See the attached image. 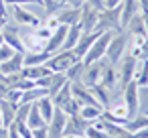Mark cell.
<instances>
[{
  "label": "cell",
  "mask_w": 148,
  "mask_h": 138,
  "mask_svg": "<svg viewBox=\"0 0 148 138\" xmlns=\"http://www.w3.org/2000/svg\"><path fill=\"white\" fill-rule=\"evenodd\" d=\"M120 12L122 8L120 6H114V8H101L97 12V23H95V33H106V31H122V21H120Z\"/></svg>",
  "instance_id": "1"
},
{
  "label": "cell",
  "mask_w": 148,
  "mask_h": 138,
  "mask_svg": "<svg viewBox=\"0 0 148 138\" xmlns=\"http://www.w3.org/2000/svg\"><path fill=\"white\" fill-rule=\"evenodd\" d=\"M126 51H128V33L122 29V31H116L112 35L108 51H106V61L112 65H118L122 61V57L126 55Z\"/></svg>",
  "instance_id": "2"
},
{
  "label": "cell",
  "mask_w": 148,
  "mask_h": 138,
  "mask_svg": "<svg viewBox=\"0 0 148 138\" xmlns=\"http://www.w3.org/2000/svg\"><path fill=\"white\" fill-rule=\"evenodd\" d=\"M75 61H79V57L75 55L73 49H61L57 53H51V57L45 61V65L53 71V73H65Z\"/></svg>",
  "instance_id": "3"
},
{
  "label": "cell",
  "mask_w": 148,
  "mask_h": 138,
  "mask_svg": "<svg viewBox=\"0 0 148 138\" xmlns=\"http://www.w3.org/2000/svg\"><path fill=\"white\" fill-rule=\"evenodd\" d=\"M112 31H106V33H99L97 39L93 41V45L89 47V51L85 53V57L81 59L85 65L87 63H93V61H101L106 59V51H108V45H110V39H112Z\"/></svg>",
  "instance_id": "4"
},
{
  "label": "cell",
  "mask_w": 148,
  "mask_h": 138,
  "mask_svg": "<svg viewBox=\"0 0 148 138\" xmlns=\"http://www.w3.org/2000/svg\"><path fill=\"white\" fill-rule=\"evenodd\" d=\"M65 124H67V114H65L61 108H55L53 116H51L49 122H47L49 138H61V136L65 134Z\"/></svg>",
  "instance_id": "5"
},
{
  "label": "cell",
  "mask_w": 148,
  "mask_h": 138,
  "mask_svg": "<svg viewBox=\"0 0 148 138\" xmlns=\"http://www.w3.org/2000/svg\"><path fill=\"white\" fill-rule=\"evenodd\" d=\"M103 63H106V59H101V61H93V63H87V65L83 63L85 67H83L81 83L87 85V87L97 85V83L101 81V69H103Z\"/></svg>",
  "instance_id": "6"
},
{
  "label": "cell",
  "mask_w": 148,
  "mask_h": 138,
  "mask_svg": "<svg viewBox=\"0 0 148 138\" xmlns=\"http://www.w3.org/2000/svg\"><path fill=\"white\" fill-rule=\"evenodd\" d=\"M122 100H124V104H126V108H128L130 118H134V116L138 114V83H136V81H130V83L124 87ZM130 118H128V120H130Z\"/></svg>",
  "instance_id": "7"
},
{
  "label": "cell",
  "mask_w": 148,
  "mask_h": 138,
  "mask_svg": "<svg viewBox=\"0 0 148 138\" xmlns=\"http://www.w3.org/2000/svg\"><path fill=\"white\" fill-rule=\"evenodd\" d=\"M12 19H14V23L21 25V27H37V25L41 23V19H39L33 10H29V8H25V6H12Z\"/></svg>",
  "instance_id": "8"
},
{
  "label": "cell",
  "mask_w": 148,
  "mask_h": 138,
  "mask_svg": "<svg viewBox=\"0 0 148 138\" xmlns=\"http://www.w3.org/2000/svg\"><path fill=\"white\" fill-rule=\"evenodd\" d=\"M97 12L93 6H89L87 2L81 6V16H79V27L83 33H93L95 31V23H97Z\"/></svg>",
  "instance_id": "9"
},
{
  "label": "cell",
  "mask_w": 148,
  "mask_h": 138,
  "mask_svg": "<svg viewBox=\"0 0 148 138\" xmlns=\"http://www.w3.org/2000/svg\"><path fill=\"white\" fill-rule=\"evenodd\" d=\"M71 95L79 102V106H93V104H97V100L93 97V91H91V87H87V85H83L81 81H77V83H71Z\"/></svg>",
  "instance_id": "10"
},
{
  "label": "cell",
  "mask_w": 148,
  "mask_h": 138,
  "mask_svg": "<svg viewBox=\"0 0 148 138\" xmlns=\"http://www.w3.org/2000/svg\"><path fill=\"white\" fill-rule=\"evenodd\" d=\"M89 122L83 120L79 114L75 116H67V124H65V134L63 136H83L85 130H87Z\"/></svg>",
  "instance_id": "11"
},
{
  "label": "cell",
  "mask_w": 148,
  "mask_h": 138,
  "mask_svg": "<svg viewBox=\"0 0 148 138\" xmlns=\"http://www.w3.org/2000/svg\"><path fill=\"white\" fill-rule=\"evenodd\" d=\"M25 67V53H14L10 59L0 63V71L2 75H12V73H21Z\"/></svg>",
  "instance_id": "12"
},
{
  "label": "cell",
  "mask_w": 148,
  "mask_h": 138,
  "mask_svg": "<svg viewBox=\"0 0 148 138\" xmlns=\"http://www.w3.org/2000/svg\"><path fill=\"white\" fill-rule=\"evenodd\" d=\"M122 12H120V21H122V29H126V25L136 16V14H142L140 12V2L138 0H124L120 4Z\"/></svg>",
  "instance_id": "13"
},
{
  "label": "cell",
  "mask_w": 148,
  "mask_h": 138,
  "mask_svg": "<svg viewBox=\"0 0 148 138\" xmlns=\"http://www.w3.org/2000/svg\"><path fill=\"white\" fill-rule=\"evenodd\" d=\"M79 16H81V8H73V6H63V8L57 12L59 25H65V27L79 25Z\"/></svg>",
  "instance_id": "14"
},
{
  "label": "cell",
  "mask_w": 148,
  "mask_h": 138,
  "mask_svg": "<svg viewBox=\"0 0 148 138\" xmlns=\"http://www.w3.org/2000/svg\"><path fill=\"white\" fill-rule=\"evenodd\" d=\"M65 35H67V27H65V25L57 27V29L53 31V35L49 37V41H47V45H45V51H47V53H57V51L63 47Z\"/></svg>",
  "instance_id": "15"
},
{
  "label": "cell",
  "mask_w": 148,
  "mask_h": 138,
  "mask_svg": "<svg viewBox=\"0 0 148 138\" xmlns=\"http://www.w3.org/2000/svg\"><path fill=\"white\" fill-rule=\"evenodd\" d=\"M53 71L43 63V65H25L23 67V71H21V75L25 77V79H31V81H37V79H41V77H47V75H51Z\"/></svg>",
  "instance_id": "16"
},
{
  "label": "cell",
  "mask_w": 148,
  "mask_h": 138,
  "mask_svg": "<svg viewBox=\"0 0 148 138\" xmlns=\"http://www.w3.org/2000/svg\"><path fill=\"white\" fill-rule=\"evenodd\" d=\"M97 35L99 33H81V37H79V41H77V45L73 47V51H75V55L79 57V59H83L85 57V53L89 51V47L93 45V41L97 39Z\"/></svg>",
  "instance_id": "17"
},
{
  "label": "cell",
  "mask_w": 148,
  "mask_h": 138,
  "mask_svg": "<svg viewBox=\"0 0 148 138\" xmlns=\"http://www.w3.org/2000/svg\"><path fill=\"white\" fill-rule=\"evenodd\" d=\"M103 87H108L110 91L118 85V69H116V65H112V63H103V69H101V81H99Z\"/></svg>",
  "instance_id": "18"
},
{
  "label": "cell",
  "mask_w": 148,
  "mask_h": 138,
  "mask_svg": "<svg viewBox=\"0 0 148 138\" xmlns=\"http://www.w3.org/2000/svg\"><path fill=\"white\" fill-rule=\"evenodd\" d=\"M14 116H16V104L8 102L6 97L0 100V118H2V126H10L14 122Z\"/></svg>",
  "instance_id": "19"
},
{
  "label": "cell",
  "mask_w": 148,
  "mask_h": 138,
  "mask_svg": "<svg viewBox=\"0 0 148 138\" xmlns=\"http://www.w3.org/2000/svg\"><path fill=\"white\" fill-rule=\"evenodd\" d=\"M45 95H49L47 87L33 85V87H29V89L23 91V95H21V104H35V102H39V100L45 97Z\"/></svg>",
  "instance_id": "20"
},
{
  "label": "cell",
  "mask_w": 148,
  "mask_h": 138,
  "mask_svg": "<svg viewBox=\"0 0 148 138\" xmlns=\"http://www.w3.org/2000/svg\"><path fill=\"white\" fill-rule=\"evenodd\" d=\"M79 116L91 124V122H95V120H99V118L103 116V108H101L99 104H93V106H81Z\"/></svg>",
  "instance_id": "21"
},
{
  "label": "cell",
  "mask_w": 148,
  "mask_h": 138,
  "mask_svg": "<svg viewBox=\"0 0 148 138\" xmlns=\"http://www.w3.org/2000/svg\"><path fill=\"white\" fill-rule=\"evenodd\" d=\"M81 27L79 25H73V27H67V35H65V41H63V47L61 49H73L75 45H77V41H79V37H81ZM59 49V51H61Z\"/></svg>",
  "instance_id": "22"
},
{
  "label": "cell",
  "mask_w": 148,
  "mask_h": 138,
  "mask_svg": "<svg viewBox=\"0 0 148 138\" xmlns=\"http://www.w3.org/2000/svg\"><path fill=\"white\" fill-rule=\"evenodd\" d=\"M69 79H67V75L65 73H51V77H49V85H47V91H49V97L51 95H55L65 83H67Z\"/></svg>",
  "instance_id": "23"
},
{
  "label": "cell",
  "mask_w": 148,
  "mask_h": 138,
  "mask_svg": "<svg viewBox=\"0 0 148 138\" xmlns=\"http://www.w3.org/2000/svg\"><path fill=\"white\" fill-rule=\"evenodd\" d=\"M91 91H93V97L97 100V104L106 110L108 106H110V100H112V91L108 89V87H103L101 83H97V85H93L91 87Z\"/></svg>",
  "instance_id": "24"
},
{
  "label": "cell",
  "mask_w": 148,
  "mask_h": 138,
  "mask_svg": "<svg viewBox=\"0 0 148 138\" xmlns=\"http://www.w3.org/2000/svg\"><path fill=\"white\" fill-rule=\"evenodd\" d=\"M35 106H37V110L41 112L43 120H45V122H49V118H51V116H53V112H55V104H53V100H51L49 95H45V97H41L39 102H35Z\"/></svg>",
  "instance_id": "25"
},
{
  "label": "cell",
  "mask_w": 148,
  "mask_h": 138,
  "mask_svg": "<svg viewBox=\"0 0 148 138\" xmlns=\"http://www.w3.org/2000/svg\"><path fill=\"white\" fill-rule=\"evenodd\" d=\"M71 97H73V95H71V83H69V81H67V83H65V85H63L55 95H51V100H53L55 108H63Z\"/></svg>",
  "instance_id": "26"
},
{
  "label": "cell",
  "mask_w": 148,
  "mask_h": 138,
  "mask_svg": "<svg viewBox=\"0 0 148 138\" xmlns=\"http://www.w3.org/2000/svg\"><path fill=\"white\" fill-rule=\"evenodd\" d=\"M124 126H126V130H128V132H132V134H134V132H138V130H142V128H146V126H148V114H136V116H134V118H130Z\"/></svg>",
  "instance_id": "27"
},
{
  "label": "cell",
  "mask_w": 148,
  "mask_h": 138,
  "mask_svg": "<svg viewBox=\"0 0 148 138\" xmlns=\"http://www.w3.org/2000/svg\"><path fill=\"white\" fill-rule=\"evenodd\" d=\"M47 122L43 120V116H41V112L37 110V106L33 104L31 106V112H29V116H27V126L31 128V130H35V128H41V126H45Z\"/></svg>",
  "instance_id": "28"
},
{
  "label": "cell",
  "mask_w": 148,
  "mask_h": 138,
  "mask_svg": "<svg viewBox=\"0 0 148 138\" xmlns=\"http://www.w3.org/2000/svg\"><path fill=\"white\" fill-rule=\"evenodd\" d=\"M49 57H51V53H47V51L25 53V65H43V63H45Z\"/></svg>",
  "instance_id": "29"
},
{
  "label": "cell",
  "mask_w": 148,
  "mask_h": 138,
  "mask_svg": "<svg viewBox=\"0 0 148 138\" xmlns=\"http://www.w3.org/2000/svg\"><path fill=\"white\" fill-rule=\"evenodd\" d=\"M83 61L79 59V61H75L67 71H65V75H67V79H69V83H77V81H81V75H83Z\"/></svg>",
  "instance_id": "30"
},
{
  "label": "cell",
  "mask_w": 148,
  "mask_h": 138,
  "mask_svg": "<svg viewBox=\"0 0 148 138\" xmlns=\"http://www.w3.org/2000/svg\"><path fill=\"white\" fill-rule=\"evenodd\" d=\"M134 81L138 85H148V61H138L136 65V73H134Z\"/></svg>",
  "instance_id": "31"
},
{
  "label": "cell",
  "mask_w": 148,
  "mask_h": 138,
  "mask_svg": "<svg viewBox=\"0 0 148 138\" xmlns=\"http://www.w3.org/2000/svg\"><path fill=\"white\" fill-rule=\"evenodd\" d=\"M138 114H148V85H138Z\"/></svg>",
  "instance_id": "32"
},
{
  "label": "cell",
  "mask_w": 148,
  "mask_h": 138,
  "mask_svg": "<svg viewBox=\"0 0 148 138\" xmlns=\"http://www.w3.org/2000/svg\"><path fill=\"white\" fill-rule=\"evenodd\" d=\"M63 8V4L59 0H41V10L49 16V14H57L59 10Z\"/></svg>",
  "instance_id": "33"
},
{
  "label": "cell",
  "mask_w": 148,
  "mask_h": 138,
  "mask_svg": "<svg viewBox=\"0 0 148 138\" xmlns=\"http://www.w3.org/2000/svg\"><path fill=\"white\" fill-rule=\"evenodd\" d=\"M61 110H63V112H65L67 116H75V114H79L81 106H79V102H77L75 97H71V100H69V102H67V104H65V106H63Z\"/></svg>",
  "instance_id": "34"
},
{
  "label": "cell",
  "mask_w": 148,
  "mask_h": 138,
  "mask_svg": "<svg viewBox=\"0 0 148 138\" xmlns=\"http://www.w3.org/2000/svg\"><path fill=\"white\" fill-rule=\"evenodd\" d=\"M83 136H87V138H108L106 130H101V128H97V126H93V124L87 126V130H85Z\"/></svg>",
  "instance_id": "35"
},
{
  "label": "cell",
  "mask_w": 148,
  "mask_h": 138,
  "mask_svg": "<svg viewBox=\"0 0 148 138\" xmlns=\"http://www.w3.org/2000/svg\"><path fill=\"white\" fill-rule=\"evenodd\" d=\"M14 53H16V51H14L12 47H8L6 43H2V45H0V63H2V61H6V59H10Z\"/></svg>",
  "instance_id": "36"
},
{
  "label": "cell",
  "mask_w": 148,
  "mask_h": 138,
  "mask_svg": "<svg viewBox=\"0 0 148 138\" xmlns=\"http://www.w3.org/2000/svg\"><path fill=\"white\" fill-rule=\"evenodd\" d=\"M21 95H23V91H21V89H8V95H6V100L18 106V104H21Z\"/></svg>",
  "instance_id": "37"
},
{
  "label": "cell",
  "mask_w": 148,
  "mask_h": 138,
  "mask_svg": "<svg viewBox=\"0 0 148 138\" xmlns=\"http://www.w3.org/2000/svg\"><path fill=\"white\" fill-rule=\"evenodd\" d=\"M16 128H18V134H21V138H33V130L27 126V124H14Z\"/></svg>",
  "instance_id": "38"
},
{
  "label": "cell",
  "mask_w": 148,
  "mask_h": 138,
  "mask_svg": "<svg viewBox=\"0 0 148 138\" xmlns=\"http://www.w3.org/2000/svg\"><path fill=\"white\" fill-rule=\"evenodd\" d=\"M33 138H49L47 124H45V126H41V128H35V130H33Z\"/></svg>",
  "instance_id": "39"
},
{
  "label": "cell",
  "mask_w": 148,
  "mask_h": 138,
  "mask_svg": "<svg viewBox=\"0 0 148 138\" xmlns=\"http://www.w3.org/2000/svg\"><path fill=\"white\" fill-rule=\"evenodd\" d=\"M4 2L8 6H31V4H35L33 0H4Z\"/></svg>",
  "instance_id": "40"
},
{
  "label": "cell",
  "mask_w": 148,
  "mask_h": 138,
  "mask_svg": "<svg viewBox=\"0 0 148 138\" xmlns=\"http://www.w3.org/2000/svg\"><path fill=\"white\" fill-rule=\"evenodd\" d=\"M63 6H73V8H81L85 4V0H59Z\"/></svg>",
  "instance_id": "41"
},
{
  "label": "cell",
  "mask_w": 148,
  "mask_h": 138,
  "mask_svg": "<svg viewBox=\"0 0 148 138\" xmlns=\"http://www.w3.org/2000/svg\"><path fill=\"white\" fill-rule=\"evenodd\" d=\"M8 25V14H6V8H0V31Z\"/></svg>",
  "instance_id": "42"
},
{
  "label": "cell",
  "mask_w": 148,
  "mask_h": 138,
  "mask_svg": "<svg viewBox=\"0 0 148 138\" xmlns=\"http://www.w3.org/2000/svg\"><path fill=\"white\" fill-rule=\"evenodd\" d=\"M85 2H87L89 6H93L95 10H101V8H106V2H103V0H85Z\"/></svg>",
  "instance_id": "43"
},
{
  "label": "cell",
  "mask_w": 148,
  "mask_h": 138,
  "mask_svg": "<svg viewBox=\"0 0 148 138\" xmlns=\"http://www.w3.org/2000/svg\"><path fill=\"white\" fill-rule=\"evenodd\" d=\"M8 138H21V134H18V128H16L14 124H10V126H8Z\"/></svg>",
  "instance_id": "44"
},
{
  "label": "cell",
  "mask_w": 148,
  "mask_h": 138,
  "mask_svg": "<svg viewBox=\"0 0 148 138\" xmlns=\"http://www.w3.org/2000/svg\"><path fill=\"white\" fill-rule=\"evenodd\" d=\"M132 138H148V126H146V128H142V130H138V132H134V134H132Z\"/></svg>",
  "instance_id": "45"
},
{
  "label": "cell",
  "mask_w": 148,
  "mask_h": 138,
  "mask_svg": "<svg viewBox=\"0 0 148 138\" xmlns=\"http://www.w3.org/2000/svg\"><path fill=\"white\" fill-rule=\"evenodd\" d=\"M103 2H106V6H108V8H114V6H120L124 0H103Z\"/></svg>",
  "instance_id": "46"
},
{
  "label": "cell",
  "mask_w": 148,
  "mask_h": 138,
  "mask_svg": "<svg viewBox=\"0 0 148 138\" xmlns=\"http://www.w3.org/2000/svg\"><path fill=\"white\" fill-rule=\"evenodd\" d=\"M6 95H8V85L0 81V100H2V97H6Z\"/></svg>",
  "instance_id": "47"
},
{
  "label": "cell",
  "mask_w": 148,
  "mask_h": 138,
  "mask_svg": "<svg viewBox=\"0 0 148 138\" xmlns=\"http://www.w3.org/2000/svg\"><path fill=\"white\" fill-rule=\"evenodd\" d=\"M138 2H140V12L148 14V0H138Z\"/></svg>",
  "instance_id": "48"
},
{
  "label": "cell",
  "mask_w": 148,
  "mask_h": 138,
  "mask_svg": "<svg viewBox=\"0 0 148 138\" xmlns=\"http://www.w3.org/2000/svg\"><path fill=\"white\" fill-rule=\"evenodd\" d=\"M142 21H144V29H146V37H148V14H142Z\"/></svg>",
  "instance_id": "49"
},
{
  "label": "cell",
  "mask_w": 148,
  "mask_h": 138,
  "mask_svg": "<svg viewBox=\"0 0 148 138\" xmlns=\"http://www.w3.org/2000/svg\"><path fill=\"white\" fill-rule=\"evenodd\" d=\"M4 43V35H2V31H0V45Z\"/></svg>",
  "instance_id": "50"
},
{
  "label": "cell",
  "mask_w": 148,
  "mask_h": 138,
  "mask_svg": "<svg viewBox=\"0 0 148 138\" xmlns=\"http://www.w3.org/2000/svg\"><path fill=\"white\" fill-rule=\"evenodd\" d=\"M0 8H6V2H4V0H0Z\"/></svg>",
  "instance_id": "51"
},
{
  "label": "cell",
  "mask_w": 148,
  "mask_h": 138,
  "mask_svg": "<svg viewBox=\"0 0 148 138\" xmlns=\"http://www.w3.org/2000/svg\"><path fill=\"white\" fill-rule=\"evenodd\" d=\"M33 2H35V6H41V0H33Z\"/></svg>",
  "instance_id": "52"
},
{
  "label": "cell",
  "mask_w": 148,
  "mask_h": 138,
  "mask_svg": "<svg viewBox=\"0 0 148 138\" xmlns=\"http://www.w3.org/2000/svg\"><path fill=\"white\" fill-rule=\"evenodd\" d=\"M61 138H79V136H61Z\"/></svg>",
  "instance_id": "53"
},
{
  "label": "cell",
  "mask_w": 148,
  "mask_h": 138,
  "mask_svg": "<svg viewBox=\"0 0 148 138\" xmlns=\"http://www.w3.org/2000/svg\"><path fill=\"white\" fill-rule=\"evenodd\" d=\"M0 79H2V71H0Z\"/></svg>",
  "instance_id": "54"
},
{
  "label": "cell",
  "mask_w": 148,
  "mask_h": 138,
  "mask_svg": "<svg viewBox=\"0 0 148 138\" xmlns=\"http://www.w3.org/2000/svg\"><path fill=\"white\" fill-rule=\"evenodd\" d=\"M79 138H87V136H79Z\"/></svg>",
  "instance_id": "55"
},
{
  "label": "cell",
  "mask_w": 148,
  "mask_h": 138,
  "mask_svg": "<svg viewBox=\"0 0 148 138\" xmlns=\"http://www.w3.org/2000/svg\"><path fill=\"white\" fill-rule=\"evenodd\" d=\"M6 138H8V136H6Z\"/></svg>",
  "instance_id": "56"
}]
</instances>
